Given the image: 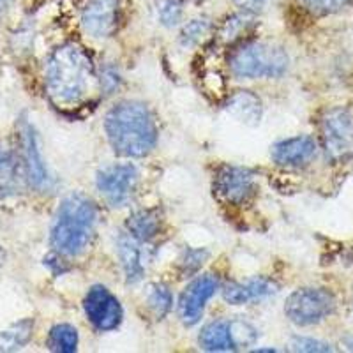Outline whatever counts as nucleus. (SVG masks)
Segmentation results:
<instances>
[{"instance_id": "1", "label": "nucleus", "mask_w": 353, "mask_h": 353, "mask_svg": "<svg viewBox=\"0 0 353 353\" xmlns=\"http://www.w3.org/2000/svg\"><path fill=\"white\" fill-rule=\"evenodd\" d=\"M92 81V62L78 44H62L48 57L44 68V83L55 105H80L90 92Z\"/></svg>"}, {"instance_id": "2", "label": "nucleus", "mask_w": 353, "mask_h": 353, "mask_svg": "<svg viewBox=\"0 0 353 353\" xmlns=\"http://www.w3.org/2000/svg\"><path fill=\"white\" fill-rule=\"evenodd\" d=\"M106 134L119 156L143 157L156 147L157 128L152 113L141 103L125 101L106 115Z\"/></svg>"}, {"instance_id": "3", "label": "nucleus", "mask_w": 353, "mask_h": 353, "mask_svg": "<svg viewBox=\"0 0 353 353\" xmlns=\"http://www.w3.org/2000/svg\"><path fill=\"white\" fill-rule=\"evenodd\" d=\"M96 207L83 194H71L61 203L50 233L52 248L64 256H78L90 244L96 228Z\"/></svg>"}, {"instance_id": "4", "label": "nucleus", "mask_w": 353, "mask_h": 353, "mask_svg": "<svg viewBox=\"0 0 353 353\" xmlns=\"http://www.w3.org/2000/svg\"><path fill=\"white\" fill-rule=\"evenodd\" d=\"M288 55L270 43H245L230 55V71L237 78H276L288 69Z\"/></svg>"}, {"instance_id": "5", "label": "nucleus", "mask_w": 353, "mask_h": 353, "mask_svg": "<svg viewBox=\"0 0 353 353\" xmlns=\"http://www.w3.org/2000/svg\"><path fill=\"white\" fill-rule=\"evenodd\" d=\"M321 143L332 163L353 157V115L345 108H332L321 117Z\"/></svg>"}, {"instance_id": "6", "label": "nucleus", "mask_w": 353, "mask_h": 353, "mask_svg": "<svg viewBox=\"0 0 353 353\" xmlns=\"http://www.w3.org/2000/svg\"><path fill=\"white\" fill-rule=\"evenodd\" d=\"M332 293L320 288H302L293 292L285 304V313L295 325H314L334 313Z\"/></svg>"}, {"instance_id": "7", "label": "nucleus", "mask_w": 353, "mask_h": 353, "mask_svg": "<svg viewBox=\"0 0 353 353\" xmlns=\"http://www.w3.org/2000/svg\"><path fill=\"white\" fill-rule=\"evenodd\" d=\"M83 309L88 321L97 330H113L121 325V302L117 301L115 295L105 286H94V288L88 290L87 297L83 301Z\"/></svg>"}, {"instance_id": "8", "label": "nucleus", "mask_w": 353, "mask_h": 353, "mask_svg": "<svg viewBox=\"0 0 353 353\" xmlns=\"http://www.w3.org/2000/svg\"><path fill=\"white\" fill-rule=\"evenodd\" d=\"M216 194L230 205H242L256 191L254 175L241 166H223L216 176Z\"/></svg>"}, {"instance_id": "9", "label": "nucleus", "mask_w": 353, "mask_h": 353, "mask_svg": "<svg viewBox=\"0 0 353 353\" xmlns=\"http://www.w3.org/2000/svg\"><path fill=\"white\" fill-rule=\"evenodd\" d=\"M138 182V172L132 165H112L97 173V189L112 205L129 200Z\"/></svg>"}, {"instance_id": "10", "label": "nucleus", "mask_w": 353, "mask_h": 353, "mask_svg": "<svg viewBox=\"0 0 353 353\" xmlns=\"http://www.w3.org/2000/svg\"><path fill=\"white\" fill-rule=\"evenodd\" d=\"M20 145H21V161L25 166V175L30 185L39 191H44L52 185V179L48 175V170L44 165L43 156H41L39 140L34 131V128L28 122L20 125Z\"/></svg>"}, {"instance_id": "11", "label": "nucleus", "mask_w": 353, "mask_h": 353, "mask_svg": "<svg viewBox=\"0 0 353 353\" xmlns=\"http://www.w3.org/2000/svg\"><path fill=\"white\" fill-rule=\"evenodd\" d=\"M121 0H85L81 25L92 37H108L119 23Z\"/></svg>"}, {"instance_id": "12", "label": "nucleus", "mask_w": 353, "mask_h": 353, "mask_svg": "<svg viewBox=\"0 0 353 353\" xmlns=\"http://www.w3.org/2000/svg\"><path fill=\"white\" fill-rule=\"evenodd\" d=\"M217 286H219L217 277H214L212 274H207V276H200L198 279H194L185 288L181 297V304H179V313H181V318L185 325L191 327L200 321L205 304L216 293Z\"/></svg>"}, {"instance_id": "13", "label": "nucleus", "mask_w": 353, "mask_h": 353, "mask_svg": "<svg viewBox=\"0 0 353 353\" xmlns=\"http://www.w3.org/2000/svg\"><path fill=\"white\" fill-rule=\"evenodd\" d=\"M272 159L279 166L297 168L307 165L316 154V143L311 137H295L283 140L272 147Z\"/></svg>"}, {"instance_id": "14", "label": "nucleus", "mask_w": 353, "mask_h": 353, "mask_svg": "<svg viewBox=\"0 0 353 353\" xmlns=\"http://www.w3.org/2000/svg\"><path fill=\"white\" fill-rule=\"evenodd\" d=\"M23 161L11 145L0 141V196L8 198L20 193L23 182Z\"/></svg>"}, {"instance_id": "15", "label": "nucleus", "mask_w": 353, "mask_h": 353, "mask_svg": "<svg viewBox=\"0 0 353 353\" xmlns=\"http://www.w3.org/2000/svg\"><path fill=\"white\" fill-rule=\"evenodd\" d=\"M276 292V283L270 281V279H265V277H258V279H253V281L245 283V285L232 283V285H228L223 290V297H225V301L228 304L241 305L248 304V302L267 299L270 295H274Z\"/></svg>"}, {"instance_id": "16", "label": "nucleus", "mask_w": 353, "mask_h": 353, "mask_svg": "<svg viewBox=\"0 0 353 353\" xmlns=\"http://www.w3.org/2000/svg\"><path fill=\"white\" fill-rule=\"evenodd\" d=\"M119 258H121L122 269H124L128 283L140 281L143 276V261H141V249L138 239L131 233H124L119 237Z\"/></svg>"}, {"instance_id": "17", "label": "nucleus", "mask_w": 353, "mask_h": 353, "mask_svg": "<svg viewBox=\"0 0 353 353\" xmlns=\"http://www.w3.org/2000/svg\"><path fill=\"white\" fill-rule=\"evenodd\" d=\"M226 112L242 124L256 125L261 119V101L254 94L241 90L230 97L226 103Z\"/></svg>"}, {"instance_id": "18", "label": "nucleus", "mask_w": 353, "mask_h": 353, "mask_svg": "<svg viewBox=\"0 0 353 353\" xmlns=\"http://www.w3.org/2000/svg\"><path fill=\"white\" fill-rule=\"evenodd\" d=\"M201 348L209 352H228L235 350L232 339V330H230V321L219 320L209 323L200 334Z\"/></svg>"}, {"instance_id": "19", "label": "nucleus", "mask_w": 353, "mask_h": 353, "mask_svg": "<svg viewBox=\"0 0 353 353\" xmlns=\"http://www.w3.org/2000/svg\"><path fill=\"white\" fill-rule=\"evenodd\" d=\"M34 320L25 318V320L12 323L6 330L0 332V352H17L21 350L32 337Z\"/></svg>"}, {"instance_id": "20", "label": "nucleus", "mask_w": 353, "mask_h": 353, "mask_svg": "<svg viewBox=\"0 0 353 353\" xmlns=\"http://www.w3.org/2000/svg\"><path fill=\"white\" fill-rule=\"evenodd\" d=\"M128 230L138 241H150L161 232L159 214L154 210H140L128 219Z\"/></svg>"}, {"instance_id": "21", "label": "nucleus", "mask_w": 353, "mask_h": 353, "mask_svg": "<svg viewBox=\"0 0 353 353\" xmlns=\"http://www.w3.org/2000/svg\"><path fill=\"white\" fill-rule=\"evenodd\" d=\"M78 330L68 323L55 325L48 334V348L59 353L77 352Z\"/></svg>"}, {"instance_id": "22", "label": "nucleus", "mask_w": 353, "mask_h": 353, "mask_svg": "<svg viewBox=\"0 0 353 353\" xmlns=\"http://www.w3.org/2000/svg\"><path fill=\"white\" fill-rule=\"evenodd\" d=\"M253 12H239V14L228 18L223 23V27H221V39L226 41V43H233V41H237L241 36H244L249 28L253 27Z\"/></svg>"}, {"instance_id": "23", "label": "nucleus", "mask_w": 353, "mask_h": 353, "mask_svg": "<svg viewBox=\"0 0 353 353\" xmlns=\"http://www.w3.org/2000/svg\"><path fill=\"white\" fill-rule=\"evenodd\" d=\"M230 330L235 350L253 346L258 339L256 329L244 320H230Z\"/></svg>"}, {"instance_id": "24", "label": "nucleus", "mask_w": 353, "mask_h": 353, "mask_svg": "<svg viewBox=\"0 0 353 353\" xmlns=\"http://www.w3.org/2000/svg\"><path fill=\"white\" fill-rule=\"evenodd\" d=\"M172 304H173L172 293H170V290L166 288V286L156 285L150 288L149 305L157 318L166 316L170 309H172Z\"/></svg>"}, {"instance_id": "25", "label": "nucleus", "mask_w": 353, "mask_h": 353, "mask_svg": "<svg viewBox=\"0 0 353 353\" xmlns=\"http://www.w3.org/2000/svg\"><path fill=\"white\" fill-rule=\"evenodd\" d=\"M210 32V21L200 18V20L189 21L184 28H182L181 41L184 46H193V44L200 43L207 34Z\"/></svg>"}, {"instance_id": "26", "label": "nucleus", "mask_w": 353, "mask_h": 353, "mask_svg": "<svg viewBox=\"0 0 353 353\" xmlns=\"http://www.w3.org/2000/svg\"><path fill=\"white\" fill-rule=\"evenodd\" d=\"M157 18L165 27H173L182 20V4L179 0H159Z\"/></svg>"}, {"instance_id": "27", "label": "nucleus", "mask_w": 353, "mask_h": 353, "mask_svg": "<svg viewBox=\"0 0 353 353\" xmlns=\"http://www.w3.org/2000/svg\"><path fill=\"white\" fill-rule=\"evenodd\" d=\"M299 2L314 14H330L348 4V0H299Z\"/></svg>"}, {"instance_id": "28", "label": "nucleus", "mask_w": 353, "mask_h": 353, "mask_svg": "<svg viewBox=\"0 0 353 353\" xmlns=\"http://www.w3.org/2000/svg\"><path fill=\"white\" fill-rule=\"evenodd\" d=\"M290 346L295 352H332V346L323 341H318V339H313V337H295L290 343Z\"/></svg>"}, {"instance_id": "29", "label": "nucleus", "mask_w": 353, "mask_h": 353, "mask_svg": "<svg viewBox=\"0 0 353 353\" xmlns=\"http://www.w3.org/2000/svg\"><path fill=\"white\" fill-rule=\"evenodd\" d=\"M207 258V253L205 251H189L188 254H185V258L182 261H184V272H194V270L200 267L201 263H203V260Z\"/></svg>"}, {"instance_id": "30", "label": "nucleus", "mask_w": 353, "mask_h": 353, "mask_svg": "<svg viewBox=\"0 0 353 353\" xmlns=\"http://www.w3.org/2000/svg\"><path fill=\"white\" fill-rule=\"evenodd\" d=\"M242 11H248V12H256L258 9H263L265 6L272 2V0H233Z\"/></svg>"}, {"instance_id": "31", "label": "nucleus", "mask_w": 353, "mask_h": 353, "mask_svg": "<svg viewBox=\"0 0 353 353\" xmlns=\"http://www.w3.org/2000/svg\"><path fill=\"white\" fill-rule=\"evenodd\" d=\"M12 0H0V18L4 17L6 12H8V9L11 8Z\"/></svg>"}, {"instance_id": "32", "label": "nucleus", "mask_w": 353, "mask_h": 353, "mask_svg": "<svg viewBox=\"0 0 353 353\" xmlns=\"http://www.w3.org/2000/svg\"><path fill=\"white\" fill-rule=\"evenodd\" d=\"M6 258H8V254H6V249L0 245V267L6 263Z\"/></svg>"}]
</instances>
